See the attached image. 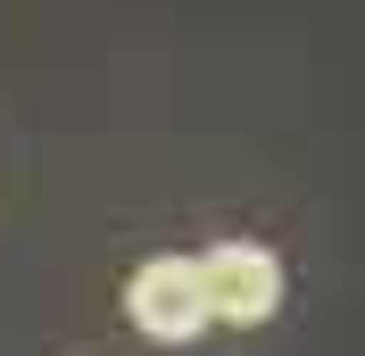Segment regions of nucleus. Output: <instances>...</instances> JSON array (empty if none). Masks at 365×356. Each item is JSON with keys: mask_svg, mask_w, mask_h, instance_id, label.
Masks as SVG:
<instances>
[{"mask_svg": "<svg viewBox=\"0 0 365 356\" xmlns=\"http://www.w3.org/2000/svg\"><path fill=\"white\" fill-rule=\"evenodd\" d=\"M191 273H200L207 323L257 332V323H274V307H282V257L257 248V241H216L207 257H191Z\"/></svg>", "mask_w": 365, "mask_h": 356, "instance_id": "obj_1", "label": "nucleus"}, {"mask_svg": "<svg viewBox=\"0 0 365 356\" xmlns=\"http://www.w3.org/2000/svg\"><path fill=\"white\" fill-rule=\"evenodd\" d=\"M125 323L158 348H191L207 332V307H200V273L191 257H141L133 282H125Z\"/></svg>", "mask_w": 365, "mask_h": 356, "instance_id": "obj_2", "label": "nucleus"}]
</instances>
